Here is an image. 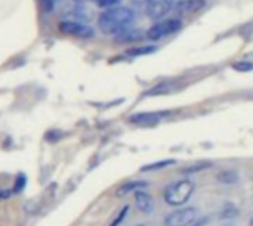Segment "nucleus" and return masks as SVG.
<instances>
[{
	"instance_id": "obj_1",
	"label": "nucleus",
	"mask_w": 253,
	"mask_h": 226,
	"mask_svg": "<svg viewBox=\"0 0 253 226\" xmlns=\"http://www.w3.org/2000/svg\"><path fill=\"white\" fill-rule=\"evenodd\" d=\"M135 21V12L127 6L107 7L98 18L99 28L107 34H119L120 31L130 27Z\"/></svg>"
},
{
	"instance_id": "obj_2",
	"label": "nucleus",
	"mask_w": 253,
	"mask_h": 226,
	"mask_svg": "<svg viewBox=\"0 0 253 226\" xmlns=\"http://www.w3.org/2000/svg\"><path fill=\"white\" fill-rule=\"evenodd\" d=\"M194 189H196V185L193 181L182 179V181H178V182L168 185V188L163 192V197L169 206L178 207V206H184L188 203V200L194 194Z\"/></svg>"
},
{
	"instance_id": "obj_3",
	"label": "nucleus",
	"mask_w": 253,
	"mask_h": 226,
	"mask_svg": "<svg viewBox=\"0 0 253 226\" xmlns=\"http://www.w3.org/2000/svg\"><path fill=\"white\" fill-rule=\"evenodd\" d=\"M182 28V21L178 18H170L165 21H159L154 25H151L147 31V37L150 40H162Z\"/></svg>"
},
{
	"instance_id": "obj_4",
	"label": "nucleus",
	"mask_w": 253,
	"mask_h": 226,
	"mask_svg": "<svg viewBox=\"0 0 253 226\" xmlns=\"http://www.w3.org/2000/svg\"><path fill=\"white\" fill-rule=\"evenodd\" d=\"M199 216V210L196 207H182L166 216L165 226H188Z\"/></svg>"
},
{
	"instance_id": "obj_5",
	"label": "nucleus",
	"mask_w": 253,
	"mask_h": 226,
	"mask_svg": "<svg viewBox=\"0 0 253 226\" xmlns=\"http://www.w3.org/2000/svg\"><path fill=\"white\" fill-rule=\"evenodd\" d=\"M58 27L64 34H68V36H73V37L90 38L93 36V30L89 25L77 22V21H61Z\"/></svg>"
},
{
	"instance_id": "obj_6",
	"label": "nucleus",
	"mask_w": 253,
	"mask_h": 226,
	"mask_svg": "<svg viewBox=\"0 0 253 226\" xmlns=\"http://www.w3.org/2000/svg\"><path fill=\"white\" fill-rule=\"evenodd\" d=\"M169 113L166 111H156V113H138L133 114L129 118V123L135 124V126H141V127H151V126H157L159 123L163 121V118L168 117Z\"/></svg>"
},
{
	"instance_id": "obj_7",
	"label": "nucleus",
	"mask_w": 253,
	"mask_h": 226,
	"mask_svg": "<svg viewBox=\"0 0 253 226\" xmlns=\"http://www.w3.org/2000/svg\"><path fill=\"white\" fill-rule=\"evenodd\" d=\"M173 6H175V0H148L145 3V10L151 19H160Z\"/></svg>"
},
{
	"instance_id": "obj_8",
	"label": "nucleus",
	"mask_w": 253,
	"mask_h": 226,
	"mask_svg": "<svg viewBox=\"0 0 253 226\" xmlns=\"http://www.w3.org/2000/svg\"><path fill=\"white\" fill-rule=\"evenodd\" d=\"M133 194H135V204H136L138 210L142 212L144 215H151L154 212V200H153V197L148 192L142 191V189H138Z\"/></svg>"
},
{
	"instance_id": "obj_9",
	"label": "nucleus",
	"mask_w": 253,
	"mask_h": 226,
	"mask_svg": "<svg viewBox=\"0 0 253 226\" xmlns=\"http://www.w3.org/2000/svg\"><path fill=\"white\" fill-rule=\"evenodd\" d=\"M176 83H172V81H165V83H160V84H156L153 86L151 89H148L144 96H160V95H168L173 90H176Z\"/></svg>"
},
{
	"instance_id": "obj_10",
	"label": "nucleus",
	"mask_w": 253,
	"mask_h": 226,
	"mask_svg": "<svg viewBox=\"0 0 253 226\" xmlns=\"http://www.w3.org/2000/svg\"><path fill=\"white\" fill-rule=\"evenodd\" d=\"M145 187H148V182L145 181H129V182H125L122 187H119L117 189V197H125L130 192H135L138 189H144Z\"/></svg>"
},
{
	"instance_id": "obj_11",
	"label": "nucleus",
	"mask_w": 253,
	"mask_h": 226,
	"mask_svg": "<svg viewBox=\"0 0 253 226\" xmlns=\"http://www.w3.org/2000/svg\"><path fill=\"white\" fill-rule=\"evenodd\" d=\"M239 215H240V210H239V207L236 204L225 203L224 207L219 212V219H222V221H234V219L239 218Z\"/></svg>"
},
{
	"instance_id": "obj_12",
	"label": "nucleus",
	"mask_w": 253,
	"mask_h": 226,
	"mask_svg": "<svg viewBox=\"0 0 253 226\" xmlns=\"http://www.w3.org/2000/svg\"><path fill=\"white\" fill-rule=\"evenodd\" d=\"M176 161L169 158V160H160V161H154V163H150V164H145L141 167V172H157V170H163L169 166H173Z\"/></svg>"
},
{
	"instance_id": "obj_13",
	"label": "nucleus",
	"mask_w": 253,
	"mask_h": 226,
	"mask_svg": "<svg viewBox=\"0 0 253 226\" xmlns=\"http://www.w3.org/2000/svg\"><path fill=\"white\" fill-rule=\"evenodd\" d=\"M218 181L224 185H234L239 182V173L236 170H222L218 173Z\"/></svg>"
},
{
	"instance_id": "obj_14",
	"label": "nucleus",
	"mask_w": 253,
	"mask_h": 226,
	"mask_svg": "<svg viewBox=\"0 0 253 226\" xmlns=\"http://www.w3.org/2000/svg\"><path fill=\"white\" fill-rule=\"evenodd\" d=\"M202 4H203V0H185V1L176 3V9L181 12H193L202 7Z\"/></svg>"
},
{
	"instance_id": "obj_15",
	"label": "nucleus",
	"mask_w": 253,
	"mask_h": 226,
	"mask_svg": "<svg viewBox=\"0 0 253 226\" xmlns=\"http://www.w3.org/2000/svg\"><path fill=\"white\" fill-rule=\"evenodd\" d=\"M157 47L156 46H142V47H132L129 50H126V53L129 56H142V55H148V53H153L156 52Z\"/></svg>"
},
{
	"instance_id": "obj_16",
	"label": "nucleus",
	"mask_w": 253,
	"mask_h": 226,
	"mask_svg": "<svg viewBox=\"0 0 253 226\" xmlns=\"http://www.w3.org/2000/svg\"><path fill=\"white\" fill-rule=\"evenodd\" d=\"M233 70L239 73H248L253 70V61H237L233 64Z\"/></svg>"
},
{
	"instance_id": "obj_17",
	"label": "nucleus",
	"mask_w": 253,
	"mask_h": 226,
	"mask_svg": "<svg viewBox=\"0 0 253 226\" xmlns=\"http://www.w3.org/2000/svg\"><path fill=\"white\" fill-rule=\"evenodd\" d=\"M211 167V163H197L194 166H190L187 169L182 170L184 175H193V173H197V172H202V170H206Z\"/></svg>"
},
{
	"instance_id": "obj_18",
	"label": "nucleus",
	"mask_w": 253,
	"mask_h": 226,
	"mask_svg": "<svg viewBox=\"0 0 253 226\" xmlns=\"http://www.w3.org/2000/svg\"><path fill=\"white\" fill-rule=\"evenodd\" d=\"M129 210H130V209H129V206H125V207H123V209L120 210V213H119V215L116 216V219H114V221L111 222V225H110V226H120V224H122V222H123V221L126 219V216H127Z\"/></svg>"
},
{
	"instance_id": "obj_19",
	"label": "nucleus",
	"mask_w": 253,
	"mask_h": 226,
	"mask_svg": "<svg viewBox=\"0 0 253 226\" xmlns=\"http://www.w3.org/2000/svg\"><path fill=\"white\" fill-rule=\"evenodd\" d=\"M98 6L101 7H113V6H119V3H122V0H93Z\"/></svg>"
},
{
	"instance_id": "obj_20",
	"label": "nucleus",
	"mask_w": 253,
	"mask_h": 226,
	"mask_svg": "<svg viewBox=\"0 0 253 226\" xmlns=\"http://www.w3.org/2000/svg\"><path fill=\"white\" fill-rule=\"evenodd\" d=\"M209 222H211L209 216H197L188 226H206Z\"/></svg>"
},
{
	"instance_id": "obj_21",
	"label": "nucleus",
	"mask_w": 253,
	"mask_h": 226,
	"mask_svg": "<svg viewBox=\"0 0 253 226\" xmlns=\"http://www.w3.org/2000/svg\"><path fill=\"white\" fill-rule=\"evenodd\" d=\"M42 1V6L46 12H50L53 9V4H55V0H40Z\"/></svg>"
},
{
	"instance_id": "obj_22",
	"label": "nucleus",
	"mask_w": 253,
	"mask_h": 226,
	"mask_svg": "<svg viewBox=\"0 0 253 226\" xmlns=\"http://www.w3.org/2000/svg\"><path fill=\"white\" fill-rule=\"evenodd\" d=\"M24 187H25V178H24L22 175H19V176H18V179H16V187H15V191H21Z\"/></svg>"
},
{
	"instance_id": "obj_23",
	"label": "nucleus",
	"mask_w": 253,
	"mask_h": 226,
	"mask_svg": "<svg viewBox=\"0 0 253 226\" xmlns=\"http://www.w3.org/2000/svg\"><path fill=\"white\" fill-rule=\"evenodd\" d=\"M133 226H154L153 224H148V222H144V224H138V225H133Z\"/></svg>"
},
{
	"instance_id": "obj_24",
	"label": "nucleus",
	"mask_w": 253,
	"mask_h": 226,
	"mask_svg": "<svg viewBox=\"0 0 253 226\" xmlns=\"http://www.w3.org/2000/svg\"><path fill=\"white\" fill-rule=\"evenodd\" d=\"M135 3H147L148 0H133Z\"/></svg>"
},
{
	"instance_id": "obj_25",
	"label": "nucleus",
	"mask_w": 253,
	"mask_h": 226,
	"mask_svg": "<svg viewBox=\"0 0 253 226\" xmlns=\"http://www.w3.org/2000/svg\"><path fill=\"white\" fill-rule=\"evenodd\" d=\"M249 226H253V216L251 218V221H249Z\"/></svg>"
}]
</instances>
